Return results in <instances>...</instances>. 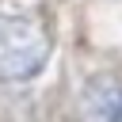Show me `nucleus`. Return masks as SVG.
Instances as JSON below:
<instances>
[{
    "instance_id": "nucleus-1",
    "label": "nucleus",
    "mask_w": 122,
    "mask_h": 122,
    "mask_svg": "<svg viewBox=\"0 0 122 122\" xmlns=\"http://www.w3.org/2000/svg\"><path fill=\"white\" fill-rule=\"evenodd\" d=\"M50 34L30 15H0V84H19L42 72Z\"/></svg>"
},
{
    "instance_id": "nucleus-2",
    "label": "nucleus",
    "mask_w": 122,
    "mask_h": 122,
    "mask_svg": "<svg viewBox=\"0 0 122 122\" xmlns=\"http://www.w3.org/2000/svg\"><path fill=\"white\" fill-rule=\"evenodd\" d=\"M84 122H122V80L114 72H95L80 95Z\"/></svg>"
}]
</instances>
